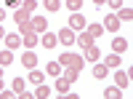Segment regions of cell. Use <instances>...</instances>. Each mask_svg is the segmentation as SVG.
<instances>
[{
  "mask_svg": "<svg viewBox=\"0 0 133 99\" xmlns=\"http://www.w3.org/2000/svg\"><path fill=\"white\" fill-rule=\"evenodd\" d=\"M61 67H75V70H83V56L80 54H61L59 56Z\"/></svg>",
  "mask_w": 133,
  "mask_h": 99,
  "instance_id": "1",
  "label": "cell"
},
{
  "mask_svg": "<svg viewBox=\"0 0 133 99\" xmlns=\"http://www.w3.org/2000/svg\"><path fill=\"white\" fill-rule=\"evenodd\" d=\"M29 24H32V30H35L37 35H43V32H48V21L43 19V16H29Z\"/></svg>",
  "mask_w": 133,
  "mask_h": 99,
  "instance_id": "2",
  "label": "cell"
},
{
  "mask_svg": "<svg viewBox=\"0 0 133 99\" xmlns=\"http://www.w3.org/2000/svg\"><path fill=\"white\" fill-rule=\"evenodd\" d=\"M85 24L88 21H85V16L80 14V11H75V14L69 16V30H85Z\"/></svg>",
  "mask_w": 133,
  "mask_h": 99,
  "instance_id": "3",
  "label": "cell"
},
{
  "mask_svg": "<svg viewBox=\"0 0 133 99\" xmlns=\"http://www.w3.org/2000/svg\"><path fill=\"white\" fill-rule=\"evenodd\" d=\"M75 30H69V27H61V32H59V35H56V40L59 43H66V46H69V43H75Z\"/></svg>",
  "mask_w": 133,
  "mask_h": 99,
  "instance_id": "4",
  "label": "cell"
},
{
  "mask_svg": "<svg viewBox=\"0 0 133 99\" xmlns=\"http://www.w3.org/2000/svg\"><path fill=\"white\" fill-rule=\"evenodd\" d=\"M21 64L24 67H37V56H35V51H27V54H21Z\"/></svg>",
  "mask_w": 133,
  "mask_h": 99,
  "instance_id": "5",
  "label": "cell"
},
{
  "mask_svg": "<svg viewBox=\"0 0 133 99\" xmlns=\"http://www.w3.org/2000/svg\"><path fill=\"white\" fill-rule=\"evenodd\" d=\"M120 24H123V21H120L117 16H107V21H104L101 27H104V30H109V32H117V30H120Z\"/></svg>",
  "mask_w": 133,
  "mask_h": 99,
  "instance_id": "6",
  "label": "cell"
},
{
  "mask_svg": "<svg viewBox=\"0 0 133 99\" xmlns=\"http://www.w3.org/2000/svg\"><path fill=\"white\" fill-rule=\"evenodd\" d=\"M3 40H5V48H11V51L21 46V35H5Z\"/></svg>",
  "mask_w": 133,
  "mask_h": 99,
  "instance_id": "7",
  "label": "cell"
},
{
  "mask_svg": "<svg viewBox=\"0 0 133 99\" xmlns=\"http://www.w3.org/2000/svg\"><path fill=\"white\" fill-rule=\"evenodd\" d=\"M32 94H35V99H48L51 96V89H48L45 83H37V89L32 91Z\"/></svg>",
  "mask_w": 133,
  "mask_h": 99,
  "instance_id": "8",
  "label": "cell"
},
{
  "mask_svg": "<svg viewBox=\"0 0 133 99\" xmlns=\"http://www.w3.org/2000/svg\"><path fill=\"white\" fill-rule=\"evenodd\" d=\"M85 32L96 40V38H101V35H104V27H101V24H88V27H85Z\"/></svg>",
  "mask_w": 133,
  "mask_h": 99,
  "instance_id": "9",
  "label": "cell"
},
{
  "mask_svg": "<svg viewBox=\"0 0 133 99\" xmlns=\"http://www.w3.org/2000/svg\"><path fill=\"white\" fill-rule=\"evenodd\" d=\"M98 56H101V51L96 46H85V59L88 62H98Z\"/></svg>",
  "mask_w": 133,
  "mask_h": 99,
  "instance_id": "10",
  "label": "cell"
},
{
  "mask_svg": "<svg viewBox=\"0 0 133 99\" xmlns=\"http://www.w3.org/2000/svg\"><path fill=\"white\" fill-rule=\"evenodd\" d=\"M117 19H120V21H130V19H133V11H130V5H120V11H117Z\"/></svg>",
  "mask_w": 133,
  "mask_h": 99,
  "instance_id": "11",
  "label": "cell"
},
{
  "mask_svg": "<svg viewBox=\"0 0 133 99\" xmlns=\"http://www.w3.org/2000/svg\"><path fill=\"white\" fill-rule=\"evenodd\" d=\"M112 48H115V54L128 51V40H125V38H115V40H112Z\"/></svg>",
  "mask_w": 133,
  "mask_h": 99,
  "instance_id": "12",
  "label": "cell"
},
{
  "mask_svg": "<svg viewBox=\"0 0 133 99\" xmlns=\"http://www.w3.org/2000/svg\"><path fill=\"white\" fill-rule=\"evenodd\" d=\"M69 86H72V83H69V80H66V78H64V75H59V80H56V91H59L61 96H64L66 91H69Z\"/></svg>",
  "mask_w": 133,
  "mask_h": 99,
  "instance_id": "13",
  "label": "cell"
},
{
  "mask_svg": "<svg viewBox=\"0 0 133 99\" xmlns=\"http://www.w3.org/2000/svg\"><path fill=\"white\" fill-rule=\"evenodd\" d=\"M37 32H29V35H21V43H24V46L27 48H32V46H37Z\"/></svg>",
  "mask_w": 133,
  "mask_h": 99,
  "instance_id": "14",
  "label": "cell"
},
{
  "mask_svg": "<svg viewBox=\"0 0 133 99\" xmlns=\"http://www.w3.org/2000/svg\"><path fill=\"white\" fill-rule=\"evenodd\" d=\"M45 72L53 75V78H59V75H61V64H59V62H48V64H45Z\"/></svg>",
  "mask_w": 133,
  "mask_h": 99,
  "instance_id": "15",
  "label": "cell"
},
{
  "mask_svg": "<svg viewBox=\"0 0 133 99\" xmlns=\"http://www.w3.org/2000/svg\"><path fill=\"white\" fill-rule=\"evenodd\" d=\"M56 35H51V32H43V46H45V48H56Z\"/></svg>",
  "mask_w": 133,
  "mask_h": 99,
  "instance_id": "16",
  "label": "cell"
},
{
  "mask_svg": "<svg viewBox=\"0 0 133 99\" xmlns=\"http://www.w3.org/2000/svg\"><path fill=\"white\" fill-rule=\"evenodd\" d=\"M11 62H14V51H11V48H5V51H0V64H3V67H8Z\"/></svg>",
  "mask_w": 133,
  "mask_h": 99,
  "instance_id": "17",
  "label": "cell"
},
{
  "mask_svg": "<svg viewBox=\"0 0 133 99\" xmlns=\"http://www.w3.org/2000/svg\"><path fill=\"white\" fill-rule=\"evenodd\" d=\"M107 70H109L107 64H96V67H93V78H98V80H104V78H107Z\"/></svg>",
  "mask_w": 133,
  "mask_h": 99,
  "instance_id": "18",
  "label": "cell"
},
{
  "mask_svg": "<svg viewBox=\"0 0 133 99\" xmlns=\"http://www.w3.org/2000/svg\"><path fill=\"white\" fill-rule=\"evenodd\" d=\"M75 43H80V46L85 48V46H93V38H91V35H88V32H83V35H80V38H75Z\"/></svg>",
  "mask_w": 133,
  "mask_h": 99,
  "instance_id": "19",
  "label": "cell"
},
{
  "mask_svg": "<svg viewBox=\"0 0 133 99\" xmlns=\"http://www.w3.org/2000/svg\"><path fill=\"white\" fill-rule=\"evenodd\" d=\"M32 14H29V11H24V8H19L16 11V14H14V19H16V24H21V21H27Z\"/></svg>",
  "mask_w": 133,
  "mask_h": 99,
  "instance_id": "20",
  "label": "cell"
},
{
  "mask_svg": "<svg viewBox=\"0 0 133 99\" xmlns=\"http://www.w3.org/2000/svg\"><path fill=\"white\" fill-rule=\"evenodd\" d=\"M77 75H80V70H75V67H66V70H64V78L69 80V83H75V80H77Z\"/></svg>",
  "mask_w": 133,
  "mask_h": 99,
  "instance_id": "21",
  "label": "cell"
},
{
  "mask_svg": "<svg viewBox=\"0 0 133 99\" xmlns=\"http://www.w3.org/2000/svg\"><path fill=\"white\" fill-rule=\"evenodd\" d=\"M29 83H35V86H37V83H43V72L32 67V70H29Z\"/></svg>",
  "mask_w": 133,
  "mask_h": 99,
  "instance_id": "22",
  "label": "cell"
},
{
  "mask_svg": "<svg viewBox=\"0 0 133 99\" xmlns=\"http://www.w3.org/2000/svg\"><path fill=\"white\" fill-rule=\"evenodd\" d=\"M120 96H123L120 89H104V99H120Z\"/></svg>",
  "mask_w": 133,
  "mask_h": 99,
  "instance_id": "23",
  "label": "cell"
},
{
  "mask_svg": "<svg viewBox=\"0 0 133 99\" xmlns=\"http://www.w3.org/2000/svg\"><path fill=\"white\" fill-rule=\"evenodd\" d=\"M115 80H117V86H120V89H125L130 78H128V72H117V75H115Z\"/></svg>",
  "mask_w": 133,
  "mask_h": 99,
  "instance_id": "24",
  "label": "cell"
},
{
  "mask_svg": "<svg viewBox=\"0 0 133 99\" xmlns=\"http://www.w3.org/2000/svg\"><path fill=\"white\" fill-rule=\"evenodd\" d=\"M24 89H27V83L21 80V78H16V80H14V91H16V96H21V94H24Z\"/></svg>",
  "mask_w": 133,
  "mask_h": 99,
  "instance_id": "25",
  "label": "cell"
},
{
  "mask_svg": "<svg viewBox=\"0 0 133 99\" xmlns=\"http://www.w3.org/2000/svg\"><path fill=\"white\" fill-rule=\"evenodd\" d=\"M43 5H45L48 11H59L61 8V0H43Z\"/></svg>",
  "mask_w": 133,
  "mask_h": 99,
  "instance_id": "26",
  "label": "cell"
},
{
  "mask_svg": "<svg viewBox=\"0 0 133 99\" xmlns=\"http://www.w3.org/2000/svg\"><path fill=\"white\" fill-rule=\"evenodd\" d=\"M19 32H21V35H29V32H35V30H32V24H29V19L19 24Z\"/></svg>",
  "mask_w": 133,
  "mask_h": 99,
  "instance_id": "27",
  "label": "cell"
},
{
  "mask_svg": "<svg viewBox=\"0 0 133 99\" xmlns=\"http://www.w3.org/2000/svg\"><path fill=\"white\" fill-rule=\"evenodd\" d=\"M107 67H120V54H112V56H107Z\"/></svg>",
  "mask_w": 133,
  "mask_h": 99,
  "instance_id": "28",
  "label": "cell"
},
{
  "mask_svg": "<svg viewBox=\"0 0 133 99\" xmlns=\"http://www.w3.org/2000/svg\"><path fill=\"white\" fill-rule=\"evenodd\" d=\"M80 5H83V0H66V8H69L72 14H75V11H80Z\"/></svg>",
  "mask_w": 133,
  "mask_h": 99,
  "instance_id": "29",
  "label": "cell"
},
{
  "mask_svg": "<svg viewBox=\"0 0 133 99\" xmlns=\"http://www.w3.org/2000/svg\"><path fill=\"white\" fill-rule=\"evenodd\" d=\"M21 8H24V11H29V14H32V11L37 8V0H24V3H21Z\"/></svg>",
  "mask_w": 133,
  "mask_h": 99,
  "instance_id": "30",
  "label": "cell"
},
{
  "mask_svg": "<svg viewBox=\"0 0 133 99\" xmlns=\"http://www.w3.org/2000/svg\"><path fill=\"white\" fill-rule=\"evenodd\" d=\"M0 96H3V99H14V96H16V91H0Z\"/></svg>",
  "mask_w": 133,
  "mask_h": 99,
  "instance_id": "31",
  "label": "cell"
},
{
  "mask_svg": "<svg viewBox=\"0 0 133 99\" xmlns=\"http://www.w3.org/2000/svg\"><path fill=\"white\" fill-rule=\"evenodd\" d=\"M107 5H112V8H120V5H123V0H107Z\"/></svg>",
  "mask_w": 133,
  "mask_h": 99,
  "instance_id": "32",
  "label": "cell"
},
{
  "mask_svg": "<svg viewBox=\"0 0 133 99\" xmlns=\"http://www.w3.org/2000/svg\"><path fill=\"white\" fill-rule=\"evenodd\" d=\"M93 5H98V8H104V5H107V0H93Z\"/></svg>",
  "mask_w": 133,
  "mask_h": 99,
  "instance_id": "33",
  "label": "cell"
},
{
  "mask_svg": "<svg viewBox=\"0 0 133 99\" xmlns=\"http://www.w3.org/2000/svg\"><path fill=\"white\" fill-rule=\"evenodd\" d=\"M5 19V8H0V21H3Z\"/></svg>",
  "mask_w": 133,
  "mask_h": 99,
  "instance_id": "34",
  "label": "cell"
},
{
  "mask_svg": "<svg viewBox=\"0 0 133 99\" xmlns=\"http://www.w3.org/2000/svg\"><path fill=\"white\" fill-rule=\"evenodd\" d=\"M0 38H5V30H3V24H0Z\"/></svg>",
  "mask_w": 133,
  "mask_h": 99,
  "instance_id": "35",
  "label": "cell"
},
{
  "mask_svg": "<svg viewBox=\"0 0 133 99\" xmlns=\"http://www.w3.org/2000/svg\"><path fill=\"white\" fill-rule=\"evenodd\" d=\"M0 78H3V67H0Z\"/></svg>",
  "mask_w": 133,
  "mask_h": 99,
  "instance_id": "36",
  "label": "cell"
},
{
  "mask_svg": "<svg viewBox=\"0 0 133 99\" xmlns=\"http://www.w3.org/2000/svg\"><path fill=\"white\" fill-rule=\"evenodd\" d=\"M0 89H3V78H0Z\"/></svg>",
  "mask_w": 133,
  "mask_h": 99,
  "instance_id": "37",
  "label": "cell"
}]
</instances>
